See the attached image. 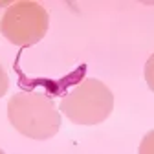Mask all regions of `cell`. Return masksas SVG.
<instances>
[{
  "label": "cell",
  "mask_w": 154,
  "mask_h": 154,
  "mask_svg": "<svg viewBox=\"0 0 154 154\" xmlns=\"http://www.w3.org/2000/svg\"><path fill=\"white\" fill-rule=\"evenodd\" d=\"M8 119L29 140H50L61 128V112L46 94L24 90L8 103Z\"/></svg>",
  "instance_id": "1"
},
{
  "label": "cell",
  "mask_w": 154,
  "mask_h": 154,
  "mask_svg": "<svg viewBox=\"0 0 154 154\" xmlns=\"http://www.w3.org/2000/svg\"><path fill=\"white\" fill-rule=\"evenodd\" d=\"M138 154H154V128L143 136L140 149H138Z\"/></svg>",
  "instance_id": "4"
},
{
  "label": "cell",
  "mask_w": 154,
  "mask_h": 154,
  "mask_svg": "<svg viewBox=\"0 0 154 154\" xmlns=\"http://www.w3.org/2000/svg\"><path fill=\"white\" fill-rule=\"evenodd\" d=\"M8 88H9V77H8L4 66L0 64V99L8 94Z\"/></svg>",
  "instance_id": "6"
},
{
  "label": "cell",
  "mask_w": 154,
  "mask_h": 154,
  "mask_svg": "<svg viewBox=\"0 0 154 154\" xmlns=\"http://www.w3.org/2000/svg\"><path fill=\"white\" fill-rule=\"evenodd\" d=\"M0 154H4V150H2V149H0Z\"/></svg>",
  "instance_id": "7"
},
{
  "label": "cell",
  "mask_w": 154,
  "mask_h": 154,
  "mask_svg": "<svg viewBox=\"0 0 154 154\" xmlns=\"http://www.w3.org/2000/svg\"><path fill=\"white\" fill-rule=\"evenodd\" d=\"M50 26L46 8L33 0H20L11 4L0 20V31L15 46H33L41 42Z\"/></svg>",
  "instance_id": "3"
},
{
  "label": "cell",
  "mask_w": 154,
  "mask_h": 154,
  "mask_svg": "<svg viewBox=\"0 0 154 154\" xmlns=\"http://www.w3.org/2000/svg\"><path fill=\"white\" fill-rule=\"evenodd\" d=\"M59 110L75 125H99L114 110V95L103 81L85 79L63 97Z\"/></svg>",
  "instance_id": "2"
},
{
  "label": "cell",
  "mask_w": 154,
  "mask_h": 154,
  "mask_svg": "<svg viewBox=\"0 0 154 154\" xmlns=\"http://www.w3.org/2000/svg\"><path fill=\"white\" fill-rule=\"evenodd\" d=\"M145 81H147V86L154 92V53L145 63Z\"/></svg>",
  "instance_id": "5"
}]
</instances>
